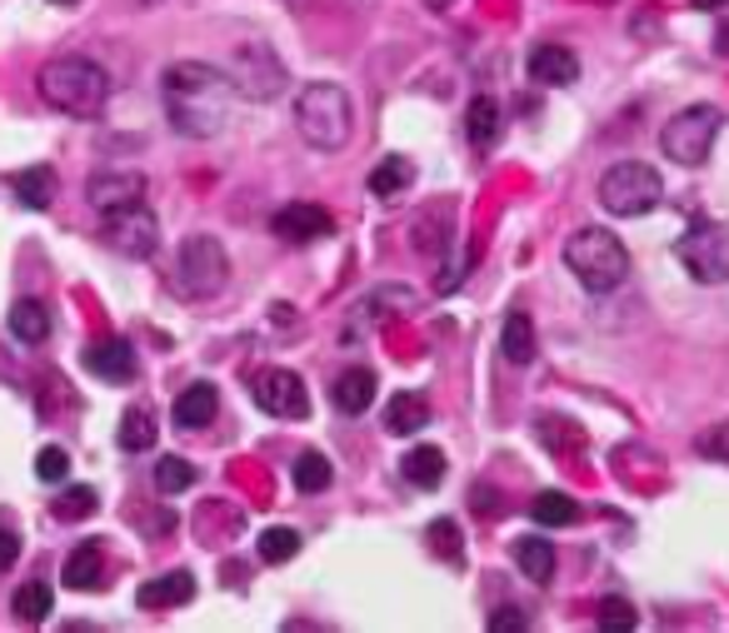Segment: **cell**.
<instances>
[{
  "instance_id": "6da1fadb",
  "label": "cell",
  "mask_w": 729,
  "mask_h": 633,
  "mask_svg": "<svg viewBox=\"0 0 729 633\" xmlns=\"http://www.w3.org/2000/svg\"><path fill=\"white\" fill-rule=\"evenodd\" d=\"M161 100H165V115H170L175 135L206 140V135H220V125L230 120L235 86H230V76L220 65L175 60L161 76Z\"/></svg>"
},
{
  "instance_id": "7a4b0ae2",
  "label": "cell",
  "mask_w": 729,
  "mask_h": 633,
  "mask_svg": "<svg viewBox=\"0 0 729 633\" xmlns=\"http://www.w3.org/2000/svg\"><path fill=\"white\" fill-rule=\"evenodd\" d=\"M35 90H41V100L51 110H60V115L96 120L110 100V76L96 60H86V55H55V60L41 65Z\"/></svg>"
},
{
  "instance_id": "3957f363",
  "label": "cell",
  "mask_w": 729,
  "mask_h": 633,
  "mask_svg": "<svg viewBox=\"0 0 729 633\" xmlns=\"http://www.w3.org/2000/svg\"><path fill=\"white\" fill-rule=\"evenodd\" d=\"M565 269L589 295H610L615 285H625V275H630V255H625V245L610 235V230L585 225L565 240Z\"/></svg>"
},
{
  "instance_id": "277c9868",
  "label": "cell",
  "mask_w": 729,
  "mask_h": 633,
  "mask_svg": "<svg viewBox=\"0 0 729 633\" xmlns=\"http://www.w3.org/2000/svg\"><path fill=\"white\" fill-rule=\"evenodd\" d=\"M350 125H355V110H350V96L340 86H306L295 96V130L306 145L316 151H340L350 140Z\"/></svg>"
},
{
  "instance_id": "5b68a950",
  "label": "cell",
  "mask_w": 729,
  "mask_h": 633,
  "mask_svg": "<svg viewBox=\"0 0 729 633\" xmlns=\"http://www.w3.org/2000/svg\"><path fill=\"white\" fill-rule=\"evenodd\" d=\"M660 195H664L660 170L644 160H625V165H615V170H605V180H599V204L620 220L650 215L654 204H660Z\"/></svg>"
},
{
  "instance_id": "8992f818",
  "label": "cell",
  "mask_w": 729,
  "mask_h": 633,
  "mask_svg": "<svg viewBox=\"0 0 729 633\" xmlns=\"http://www.w3.org/2000/svg\"><path fill=\"white\" fill-rule=\"evenodd\" d=\"M715 135H719V110L689 106V110H680V115H670V125L660 130V151L675 165H705Z\"/></svg>"
},
{
  "instance_id": "52a82bcc",
  "label": "cell",
  "mask_w": 729,
  "mask_h": 633,
  "mask_svg": "<svg viewBox=\"0 0 729 633\" xmlns=\"http://www.w3.org/2000/svg\"><path fill=\"white\" fill-rule=\"evenodd\" d=\"M225 76H230V86H235V96H245V100H275V96H280V86H285L280 60H275V51H270V45H261V41L235 45Z\"/></svg>"
},
{
  "instance_id": "ba28073f",
  "label": "cell",
  "mask_w": 729,
  "mask_h": 633,
  "mask_svg": "<svg viewBox=\"0 0 729 633\" xmlns=\"http://www.w3.org/2000/svg\"><path fill=\"white\" fill-rule=\"evenodd\" d=\"M225 279H230V259L216 235H190L180 245V295L206 300V295H220Z\"/></svg>"
},
{
  "instance_id": "9c48e42d",
  "label": "cell",
  "mask_w": 729,
  "mask_h": 633,
  "mask_svg": "<svg viewBox=\"0 0 729 633\" xmlns=\"http://www.w3.org/2000/svg\"><path fill=\"white\" fill-rule=\"evenodd\" d=\"M675 255L699 285H725L729 279V230L699 220L695 230H685V240H680Z\"/></svg>"
},
{
  "instance_id": "30bf717a",
  "label": "cell",
  "mask_w": 729,
  "mask_h": 633,
  "mask_svg": "<svg viewBox=\"0 0 729 633\" xmlns=\"http://www.w3.org/2000/svg\"><path fill=\"white\" fill-rule=\"evenodd\" d=\"M106 245L125 259H151L155 245H161V225H155V215L141 200H131L106 215Z\"/></svg>"
},
{
  "instance_id": "8fae6325",
  "label": "cell",
  "mask_w": 729,
  "mask_h": 633,
  "mask_svg": "<svg viewBox=\"0 0 729 633\" xmlns=\"http://www.w3.org/2000/svg\"><path fill=\"white\" fill-rule=\"evenodd\" d=\"M255 404L270 419H306L310 414L306 379L295 375V369H270V375L255 379Z\"/></svg>"
},
{
  "instance_id": "7c38bea8",
  "label": "cell",
  "mask_w": 729,
  "mask_h": 633,
  "mask_svg": "<svg viewBox=\"0 0 729 633\" xmlns=\"http://www.w3.org/2000/svg\"><path fill=\"white\" fill-rule=\"evenodd\" d=\"M270 225H275V235L290 240V245H310V240L330 235V230H335V220H330L325 204L300 200V204H285V210L270 220Z\"/></svg>"
},
{
  "instance_id": "4fadbf2b",
  "label": "cell",
  "mask_w": 729,
  "mask_h": 633,
  "mask_svg": "<svg viewBox=\"0 0 729 633\" xmlns=\"http://www.w3.org/2000/svg\"><path fill=\"white\" fill-rule=\"evenodd\" d=\"M86 369L106 385H131L135 379V349L125 340H96L86 349Z\"/></svg>"
},
{
  "instance_id": "5bb4252c",
  "label": "cell",
  "mask_w": 729,
  "mask_h": 633,
  "mask_svg": "<svg viewBox=\"0 0 729 633\" xmlns=\"http://www.w3.org/2000/svg\"><path fill=\"white\" fill-rule=\"evenodd\" d=\"M530 80L534 86H575L579 80V60L565 45H534L530 51Z\"/></svg>"
},
{
  "instance_id": "9a60e30c",
  "label": "cell",
  "mask_w": 729,
  "mask_h": 633,
  "mask_svg": "<svg viewBox=\"0 0 729 633\" xmlns=\"http://www.w3.org/2000/svg\"><path fill=\"white\" fill-rule=\"evenodd\" d=\"M190 599H196V579H190L186 569L161 574V579L141 584V593H135V603H141V609H151V613H161V609H180V603H190Z\"/></svg>"
},
{
  "instance_id": "2e32d148",
  "label": "cell",
  "mask_w": 729,
  "mask_h": 633,
  "mask_svg": "<svg viewBox=\"0 0 729 633\" xmlns=\"http://www.w3.org/2000/svg\"><path fill=\"white\" fill-rule=\"evenodd\" d=\"M141 190H145V180H141V175L106 170V175H96V180H90V204H96L100 215H110V210H120V204L141 200Z\"/></svg>"
},
{
  "instance_id": "e0dca14e",
  "label": "cell",
  "mask_w": 729,
  "mask_h": 633,
  "mask_svg": "<svg viewBox=\"0 0 729 633\" xmlns=\"http://www.w3.org/2000/svg\"><path fill=\"white\" fill-rule=\"evenodd\" d=\"M60 579H66V589H76V593L100 589V579H106V548H100L96 538H90V544H80V548H70Z\"/></svg>"
},
{
  "instance_id": "ac0fdd59",
  "label": "cell",
  "mask_w": 729,
  "mask_h": 633,
  "mask_svg": "<svg viewBox=\"0 0 729 633\" xmlns=\"http://www.w3.org/2000/svg\"><path fill=\"white\" fill-rule=\"evenodd\" d=\"M216 409H220V395H216V385H190V389H180V399H175V424L180 430H206L210 419H216Z\"/></svg>"
},
{
  "instance_id": "d6986e66",
  "label": "cell",
  "mask_w": 729,
  "mask_h": 633,
  "mask_svg": "<svg viewBox=\"0 0 729 633\" xmlns=\"http://www.w3.org/2000/svg\"><path fill=\"white\" fill-rule=\"evenodd\" d=\"M465 135L475 151H490L495 140H500V106L490 96H475L465 110Z\"/></svg>"
},
{
  "instance_id": "ffe728a7",
  "label": "cell",
  "mask_w": 729,
  "mask_h": 633,
  "mask_svg": "<svg viewBox=\"0 0 729 633\" xmlns=\"http://www.w3.org/2000/svg\"><path fill=\"white\" fill-rule=\"evenodd\" d=\"M400 474L410 484H420V489H435V484L445 479V449H435V444H415V449L405 454Z\"/></svg>"
},
{
  "instance_id": "44dd1931",
  "label": "cell",
  "mask_w": 729,
  "mask_h": 633,
  "mask_svg": "<svg viewBox=\"0 0 729 633\" xmlns=\"http://www.w3.org/2000/svg\"><path fill=\"white\" fill-rule=\"evenodd\" d=\"M515 569L530 584H550L555 579V548L544 544V538H520L515 544Z\"/></svg>"
},
{
  "instance_id": "7402d4cb",
  "label": "cell",
  "mask_w": 729,
  "mask_h": 633,
  "mask_svg": "<svg viewBox=\"0 0 729 633\" xmlns=\"http://www.w3.org/2000/svg\"><path fill=\"white\" fill-rule=\"evenodd\" d=\"M375 399V375L371 369H345L335 379V409L340 414H365V404Z\"/></svg>"
},
{
  "instance_id": "603a6c76",
  "label": "cell",
  "mask_w": 729,
  "mask_h": 633,
  "mask_svg": "<svg viewBox=\"0 0 729 633\" xmlns=\"http://www.w3.org/2000/svg\"><path fill=\"white\" fill-rule=\"evenodd\" d=\"M430 424V404L420 395H395L385 404V430L390 434H420Z\"/></svg>"
},
{
  "instance_id": "cb8c5ba5",
  "label": "cell",
  "mask_w": 729,
  "mask_h": 633,
  "mask_svg": "<svg viewBox=\"0 0 729 633\" xmlns=\"http://www.w3.org/2000/svg\"><path fill=\"white\" fill-rule=\"evenodd\" d=\"M11 334L21 344H45V334H51V310H45L41 300H15L11 304Z\"/></svg>"
},
{
  "instance_id": "d4e9b609",
  "label": "cell",
  "mask_w": 729,
  "mask_h": 633,
  "mask_svg": "<svg viewBox=\"0 0 729 633\" xmlns=\"http://www.w3.org/2000/svg\"><path fill=\"white\" fill-rule=\"evenodd\" d=\"M96 509H100V495L90 484H60V495H55V519L60 524H86Z\"/></svg>"
},
{
  "instance_id": "484cf974",
  "label": "cell",
  "mask_w": 729,
  "mask_h": 633,
  "mask_svg": "<svg viewBox=\"0 0 729 633\" xmlns=\"http://www.w3.org/2000/svg\"><path fill=\"white\" fill-rule=\"evenodd\" d=\"M500 349H505L510 365H530V359H534V324H530V314H524V310H515L510 320H505Z\"/></svg>"
},
{
  "instance_id": "4316f807",
  "label": "cell",
  "mask_w": 729,
  "mask_h": 633,
  "mask_svg": "<svg viewBox=\"0 0 729 633\" xmlns=\"http://www.w3.org/2000/svg\"><path fill=\"white\" fill-rule=\"evenodd\" d=\"M155 444V414L145 404L125 409V419H120V449L125 454H145Z\"/></svg>"
},
{
  "instance_id": "83f0119b",
  "label": "cell",
  "mask_w": 729,
  "mask_h": 633,
  "mask_svg": "<svg viewBox=\"0 0 729 633\" xmlns=\"http://www.w3.org/2000/svg\"><path fill=\"white\" fill-rule=\"evenodd\" d=\"M15 195H21L25 210H45V204L55 200V170H45V165H31V170L15 175Z\"/></svg>"
},
{
  "instance_id": "f1b7e54d",
  "label": "cell",
  "mask_w": 729,
  "mask_h": 633,
  "mask_svg": "<svg viewBox=\"0 0 729 633\" xmlns=\"http://www.w3.org/2000/svg\"><path fill=\"white\" fill-rule=\"evenodd\" d=\"M51 603H55V593H51V584H45V579L21 584V589H15V619H21V623H45V619H51Z\"/></svg>"
},
{
  "instance_id": "f546056e",
  "label": "cell",
  "mask_w": 729,
  "mask_h": 633,
  "mask_svg": "<svg viewBox=\"0 0 729 633\" xmlns=\"http://www.w3.org/2000/svg\"><path fill=\"white\" fill-rule=\"evenodd\" d=\"M330 479H335V469H330L325 454H300L295 459V489L300 495H325Z\"/></svg>"
},
{
  "instance_id": "4dcf8cb0",
  "label": "cell",
  "mask_w": 729,
  "mask_h": 633,
  "mask_svg": "<svg viewBox=\"0 0 729 633\" xmlns=\"http://www.w3.org/2000/svg\"><path fill=\"white\" fill-rule=\"evenodd\" d=\"M530 514H534V524H544V529H565V524H575V519H579V504L550 489V495H540L530 504Z\"/></svg>"
},
{
  "instance_id": "1f68e13d",
  "label": "cell",
  "mask_w": 729,
  "mask_h": 633,
  "mask_svg": "<svg viewBox=\"0 0 729 633\" xmlns=\"http://www.w3.org/2000/svg\"><path fill=\"white\" fill-rule=\"evenodd\" d=\"M190 484H196V464L175 459V454H165V459L155 464V489H161V495H186Z\"/></svg>"
},
{
  "instance_id": "d6a6232c",
  "label": "cell",
  "mask_w": 729,
  "mask_h": 633,
  "mask_svg": "<svg viewBox=\"0 0 729 633\" xmlns=\"http://www.w3.org/2000/svg\"><path fill=\"white\" fill-rule=\"evenodd\" d=\"M300 554V534L295 529H265L261 534V558L265 564H285V558Z\"/></svg>"
},
{
  "instance_id": "836d02e7",
  "label": "cell",
  "mask_w": 729,
  "mask_h": 633,
  "mask_svg": "<svg viewBox=\"0 0 729 633\" xmlns=\"http://www.w3.org/2000/svg\"><path fill=\"white\" fill-rule=\"evenodd\" d=\"M410 165L405 160H380V170L371 175V190L375 195H395V190H405V185H410Z\"/></svg>"
},
{
  "instance_id": "e575fe53",
  "label": "cell",
  "mask_w": 729,
  "mask_h": 633,
  "mask_svg": "<svg viewBox=\"0 0 729 633\" xmlns=\"http://www.w3.org/2000/svg\"><path fill=\"white\" fill-rule=\"evenodd\" d=\"M35 474H41V484H66V474H70L66 449H55V444H45V449L35 454Z\"/></svg>"
},
{
  "instance_id": "d590c367",
  "label": "cell",
  "mask_w": 729,
  "mask_h": 633,
  "mask_svg": "<svg viewBox=\"0 0 729 633\" xmlns=\"http://www.w3.org/2000/svg\"><path fill=\"white\" fill-rule=\"evenodd\" d=\"M599 629H634V609L625 599H605L599 603Z\"/></svg>"
},
{
  "instance_id": "8d00e7d4",
  "label": "cell",
  "mask_w": 729,
  "mask_h": 633,
  "mask_svg": "<svg viewBox=\"0 0 729 633\" xmlns=\"http://www.w3.org/2000/svg\"><path fill=\"white\" fill-rule=\"evenodd\" d=\"M699 454H705V459H725L729 464V419L699 434Z\"/></svg>"
},
{
  "instance_id": "74e56055",
  "label": "cell",
  "mask_w": 729,
  "mask_h": 633,
  "mask_svg": "<svg viewBox=\"0 0 729 633\" xmlns=\"http://www.w3.org/2000/svg\"><path fill=\"white\" fill-rule=\"evenodd\" d=\"M430 544H435L440 554H450V558H460V548H465L460 544V529L450 524V519H435V524H430Z\"/></svg>"
},
{
  "instance_id": "f35d334b",
  "label": "cell",
  "mask_w": 729,
  "mask_h": 633,
  "mask_svg": "<svg viewBox=\"0 0 729 633\" xmlns=\"http://www.w3.org/2000/svg\"><path fill=\"white\" fill-rule=\"evenodd\" d=\"M15 558H21V534H15L11 524H0V574L11 569Z\"/></svg>"
},
{
  "instance_id": "ab89813d",
  "label": "cell",
  "mask_w": 729,
  "mask_h": 633,
  "mask_svg": "<svg viewBox=\"0 0 729 633\" xmlns=\"http://www.w3.org/2000/svg\"><path fill=\"white\" fill-rule=\"evenodd\" d=\"M490 629L495 633H515V629H530V619H524L520 609H495L490 613Z\"/></svg>"
},
{
  "instance_id": "60d3db41",
  "label": "cell",
  "mask_w": 729,
  "mask_h": 633,
  "mask_svg": "<svg viewBox=\"0 0 729 633\" xmlns=\"http://www.w3.org/2000/svg\"><path fill=\"white\" fill-rule=\"evenodd\" d=\"M689 5H699V11H725L729 0H689Z\"/></svg>"
},
{
  "instance_id": "b9f144b4",
  "label": "cell",
  "mask_w": 729,
  "mask_h": 633,
  "mask_svg": "<svg viewBox=\"0 0 729 633\" xmlns=\"http://www.w3.org/2000/svg\"><path fill=\"white\" fill-rule=\"evenodd\" d=\"M51 5H76V0H51Z\"/></svg>"
}]
</instances>
